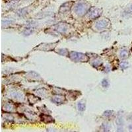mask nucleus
Segmentation results:
<instances>
[{"instance_id":"nucleus-1","label":"nucleus","mask_w":132,"mask_h":132,"mask_svg":"<svg viewBox=\"0 0 132 132\" xmlns=\"http://www.w3.org/2000/svg\"><path fill=\"white\" fill-rule=\"evenodd\" d=\"M87 11V7L85 3H79L75 7V12L78 15H82Z\"/></svg>"},{"instance_id":"nucleus-2","label":"nucleus","mask_w":132,"mask_h":132,"mask_svg":"<svg viewBox=\"0 0 132 132\" xmlns=\"http://www.w3.org/2000/svg\"><path fill=\"white\" fill-rule=\"evenodd\" d=\"M100 15V11H99L98 9H95V8L91 9V11H89V13H88L89 17H91L92 18H96L97 17H98Z\"/></svg>"},{"instance_id":"nucleus-3","label":"nucleus","mask_w":132,"mask_h":132,"mask_svg":"<svg viewBox=\"0 0 132 132\" xmlns=\"http://www.w3.org/2000/svg\"><path fill=\"white\" fill-rule=\"evenodd\" d=\"M71 58H73L74 59H78V60H81L83 58H84L85 56L84 55H83L81 54H79V53H75V52H72V54L71 55Z\"/></svg>"},{"instance_id":"nucleus-4","label":"nucleus","mask_w":132,"mask_h":132,"mask_svg":"<svg viewBox=\"0 0 132 132\" xmlns=\"http://www.w3.org/2000/svg\"><path fill=\"white\" fill-rule=\"evenodd\" d=\"M107 25V23H106V20H102V21H100L99 22H98L97 23V28L98 29H103V28H105L106 26Z\"/></svg>"},{"instance_id":"nucleus-5","label":"nucleus","mask_w":132,"mask_h":132,"mask_svg":"<svg viewBox=\"0 0 132 132\" xmlns=\"http://www.w3.org/2000/svg\"><path fill=\"white\" fill-rule=\"evenodd\" d=\"M129 56V53L126 50H123L120 53V57L122 58H127Z\"/></svg>"},{"instance_id":"nucleus-6","label":"nucleus","mask_w":132,"mask_h":132,"mask_svg":"<svg viewBox=\"0 0 132 132\" xmlns=\"http://www.w3.org/2000/svg\"><path fill=\"white\" fill-rule=\"evenodd\" d=\"M78 108H79V110L83 111V110H85V106L83 104H82V103H79V104H78Z\"/></svg>"},{"instance_id":"nucleus-7","label":"nucleus","mask_w":132,"mask_h":132,"mask_svg":"<svg viewBox=\"0 0 132 132\" xmlns=\"http://www.w3.org/2000/svg\"><path fill=\"white\" fill-rule=\"evenodd\" d=\"M102 84H103V85L104 87H106L108 86V82L107 81V80H104L102 82Z\"/></svg>"},{"instance_id":"nucleus-8","label":"nucleus","mask_w":132,"mask_h":132,"mask_svg":"<svg viewBox=\"0 0 132 132\" xmlns=\"http://www.w3.org/2000/svg\"><path fill=\"white\" fill-rule=\"evenodd\" d=\"M127 64L126 62H123V63H122L121 64V68H126L127 67Z\"/></svg>"},{"instance_id":"nucleus-9","label":"nucleus","mask_w":132,"mask_h":132,"mask_svg":"<svg viewBox=\"0 0 132 132\" xmlns=\"http://www.w3.org/2000/svg\"><path fill=\"white\" fill-rule=\"evenodd\" d=\"M129 129H130V130H132V125H130V126H129Z\"/></svg>"}]
</instances>
